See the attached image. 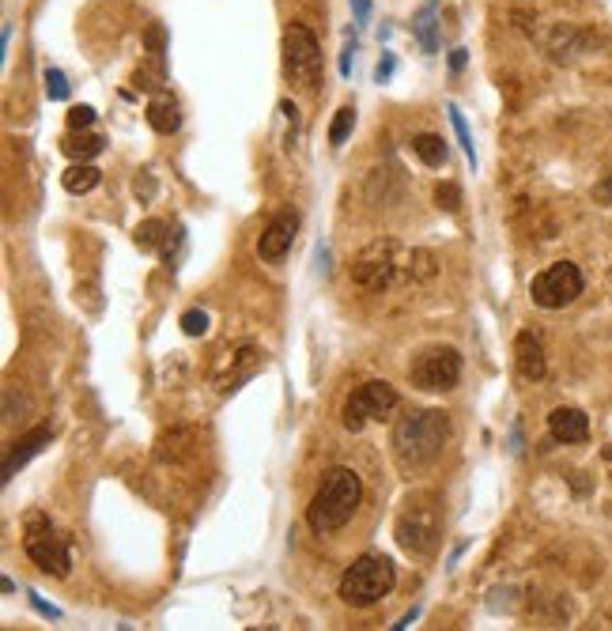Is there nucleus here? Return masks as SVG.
<instances>
[{
    "label": "nucleus",
    "instance_id": "nucleus-36",
    "mask_svg": "<svg viewBox=\"0 0 612 631\" xmlns=\"http://www.w3.org/2000/svg\"><path fill=\"white\" fill-rule=\"evenodd\" d=\"M340 72H344V76L352 72V46H348V50H344V57H340Z\"/></svg>",
    "mask_w": 612,
    "mask_h": 631
},
{
    "label": "nucleus",
    "instance_id": "nucleus-21",
    "mask_svg": "<svg viewBox=\"0 0 612 631\" xmlns=\"http://www.w3.org/2000/svg\"><path fill=\"white\" fill-rule=\"evenodd\" d=\"M412 31H416V38H420V46L427 53L439 50V38H435V4H427L424 12L412 19Z\"/></svg>",
    "mask_w": 612,
    "mask_h": 631
},
{
    "label": "nucleus",
    "instance_id": "nucleus-11",
    "mask_svg": "<svg viewBox=\"0 0 612 631\" xmlns=\"http://www.w3.org/2000/svg\"><path fill=\"white\" fill-rule=\"evenodd\" d=\"M295 235H299V216H295L291 208L276 212V216L269 220V227L261 231V239H257V257L269 261V265L284 261L291 250V242H295Z\"/></svg>",
    "mask_w": 612,
    "mask_h": 631
},
{
    "label": "nucleus",
    "instance_id": "nucleus-32",
    "mask_svg": "<svg viewBox=\"0 0 612 631\" xmlns=\"http://www.w3.org/2000/svg\"><path fill=\"white\" fill-rule=\"evenodd\" d=\"M393 69H397V61H393L390 53H386V57L378 61V72H374V76H378V84H386V80L393 76Z\"/></svg>",
    "mask_w": 612,
    "mask_h": 631
},
{
    "label": "nucleus",
    "instance_id": "nucleus-20",
    "mask_svg": "<svg viewBox=\"0 0 612 631\" xmlns=\"http://www.w3.org/2000/svg\"><path fill=\"white\" fill-rule=\"evenodd\" d=\"M170 239V227L163 220H144L136 227V246L140 250H159V246H167Z\"/></svg>",
    "mask_w": 612,
    "mask_h": 631
},
{
    "label": "nucleus",
    "instance_id": "nucleus-16",
    "mask_svg": "<svg viewBox=\"0 0 612 631\" xmlns=\"http://www.w3.org/2000/svg\"><path fill=\"white\" fill-rule=\"evenodd\" d=\"M586 50V35L582 31H575V27H556L552 31V38H548V53L556 57V61H575L578 53Z\"/></svg>",
    "mask_w": 612,
    "mask_h": 631
},
{
    "label": "nucleus",
    "instance_id": "nucleus-13",
    "mask_svg": "<svg viewBox=\"0 0 612 631\" xmlns=\"http://www.w3.org/2000/svg\"><path fill=\"white\" fill-rule=\"evenodd\" d=\"M514 367H518V375L526 378V382H541L548 375V359H544V344L537 333H518V341H514Z\"/></svg>",
    "mask_w": 612,
    "mask_h": 631
},
{
    "label": "nucleus",
    "instance_id": "nucleus-1",
    "mask_svg": "<svg viewBox=\"0 0 612 631\" xmlns=\"http://www.w3.org/2000/svg\"><path fill=\"white\" fill-rule=\"evenodd\" d=\"M450 439V416L439 409H416L393 427V458L405 473H420L435 465Z\"/></svg>",
    "mask_w": 612,
    "mask_h": 631
},
{
    "label": "nucleus",
    "instance_id": "nucleus-7",
    "mask_svg": "<svg viewBox=\"0 0 612 631\" xmlns=\"http://www.w3.org/2000/svg\"><path fill=\"white\" fill-rule=\"evenodd\" d=\"M408 378L412 386L424 393H446L458 386L461 378V356L450 344H431L424 352H416V359L408 363Z\"/></svg>",
    "mask_w": 612,
    "mask_h": 631
},
{
    "label": "nucleus",
    "instance_id": "nucleus-12",
    "mask_svg": "<svg viewBox=\"0 0 612 631\" xmlns=\"http://www.w3.org/2000/svg\"><path fill=\"white\" fill-rule=\"evenodd\" d=\"M548 435H552V443L582 446L586 439H590V420H586V412L582 409L563 405V409L548 412Z\"/></svg>",
    "mask_w": 612,
    "mask_h": 631
},
{
    "label": "nucleus",
    "instance_id": "nucleus-19",
    "mask_svg": "<svg viewBox=\"0 0 612 631\" xmlns=\"http://www.w3.org/2000/svg\"><path fill=\"white\" fill-rule=\"evenodd\" d=\"M412 152L427 167H442L446 163V140L435 137V133H420V137H412Z\"/></svg>",
    "mask_w": 612,
    "mask_h": 631
},
{
    "label": "nucleus",
    "instance_id": "nucleus-37",
    "mask_svg": "<svg viewBox=\"0 0 612 631\" xmlns=\"http://www.w3.org/2000/svg\"><path fill=\"white\" fill-rule=\"evenodd\" d=\"M605 461H609V465H612V446H609V450H605Z\"/></svg>",
    "mask_w": 612,
    "mask_h": 631
},
{
    "label": "nucleus",
    "instance_id": "nucleus-5",
    "mask_svg": "<svg viewBox=\"0 0 612 631\" xmlns=\"http://www.w3.org/2000/svg\"><path fill=\"white\" fill-rule=\"evenodd\" d=\"M23 548L27 556L38 563V571H46L53 579H68L72 575V552H68V537L53 526L46 514H27L23 522Z\"/></svg>",
    "mask_w": 612,
    "mask_h": 631
},
{
    "label": "nucleus",
    "instance_id": "nucleus-18",
    "mask_svg": "<svg viewBox=\"0 0 612 631\" xmlns=\"http://www.w3.org/2000/svg\"><path fill=\"white\" fill-rule=\"evenodd\" d=\"M99 182H102V171L95 163H72V167L61 174V186H65L68 193H91Z\"/></svg>",
    "mask_w": 612,
    "mask_h": 631
},
{
    "label": "nucleus",
    "instance_id": "nucleus-33",
    "mask_svg": "<svg viewBox=\"0 0 612 631\" xmlns=\"http://www.w3.org/2000/svg\"><path fill=\"white\" fill-rule=\"evenodd\" d=\"M152 193H155V182H152V174L144 171V178H136V197H144V201H152Z\"/></svg>",
    "mask_w": 612,
    "mask_h": 631
},
{
    "label": "nucleus",
    "instance_id": "nucleus-23",
    "mask_svg": "<svg viewBox=\"0 0 612 631\" xmlns=\"http://www.w3.org/2000/svg\"><path fill=\"white\" fill-rule=\"evenodd\" d=\"M450 125H454V133H458L461 148H465V155H469V163L476 167V148H473V137H469V125H465V118H461L458 106H450Z\"/></svg>",
    "mask_w": 612,
    "mask_h": 631
},
{
    "label": "nucleus",
    "instance_id": "nucleus-22",
    "mask_svg": "<svg viewBox=\"0 0 612 631\" xmlns=\"http://www.w3.org/2000/svg\"><path fill=\"white\" fill-rule=\"evenodd\" d=\"M352 129H356V106H340L337 118H333V125H329V144H333V148H340L344 140L352 137Z\"/></svg>",
    "mask_w": 612,
    "mask_h": 631
},
{
    "label": "nucleus",
    "instance_id": "nucleus-3",
    "mask_svg": "<svg viewBox=\"0 0 612 631\" xmlns=\"http://www.w3.org/2000/svg\"><path fill=\"white\" fill-rule=\"evenodd\" d=\"M420 257H424L420 250H405L393 239H378L371 246H363L359 257L352 261V280L367 291H386L393 284L408 280Z\"/></svg>",
    "mask_w": 612,
    "mask_h": 631
},
{
    "label": "nucleus",
    "instance_id": "nucleus-35",
    "mask_svg": "<svg viewBox=\"0 0 612 631\" xmlns=\"http://www.w3.org/2000/svg\"><path fill=\"white\" fill-rule=\"evenodd\" d=\"M461 69H465V50H454V53H450V72L458 76Z\"/></svg>",
    "mask_w": 612,
    "mask_h": 631
},
{
    "label": "nucleus",
    "instance_id": "nucleus-4",
    "mask_svg": "<svg viewBox=\"0 0 612 631\" xmlns=\"http://www.w3.org/2000/svg\"><path fill=\"white\" fill-rule=\"evenodd\" d=\"M393 586H397V567H393V560L367 552V556H359V560H352L344 567L337 594L340 601L352 605V609H371V605H378L386 594H393Z\"/></svg>",
    "mask_w": 612,
    "mask_h": 631
},
{
    "label": "nucleus",
    "instance_id": "nucleus-14",
    "mask_svg": "<svg viewBox=\"0 0 612 631\" xmlns=\"http://www.w3.org/2000/svg\"><path fill=\"white\" fill-rule=\"evenodd\" d=\"M50 439H53L50 427H31L27 435H19L16 446H12V450H8V458H4V473H0V477H4V484L16 477L19 469H23V465L34 458V454H42V450L50 446Z\"/></svg>",
    "mask_w": 612,
    "mask_h": 631
},
{
    "label": "nucleus",
    "instance_id": "nucleus-8",
    "mask_svg": "<svg viewBox=\"0 0 612 631\" xmlns=\"http://www.w3.org/2000/svg\"><path fill=\"white\" fill-rule=\"evenodd\" d=\"M582 291H586L582 269H578L575 261H556V265H548L544 273L533 276L529 299L541 310H563V307H571Z\"/></svg>",
    "mask_w": 612,
    "mask_h": 631
},
{
    "label": "nucleus",
    "instance_id": "nucleus-10",
    "mask_svg": "<svg viewBox=\"0 0 612 631\" xmlns=\"http://www.w3.org/2000/svg\"><path fill=\"white\" fill-rule=\"evenodd\" d=\"M439 533L442 522L431 507H412V511H405L397 518V545L405 548V552H416V556H424V552H431V548L439 545Z\"/></svg>",
    "mask_w": 612,
    "mask_h": 631
},
{
    "label": "nucleus",
    "instance_id": "nucleus-24",
    "mask_svg": "<svg viewBox=\"0 0 612 631\" xmlns=\"http://www.w3.org/2000/svg\"><path fill=\"white\" fill-rule=\"evenodd\" d=\"M435 205H439L442 212H458V208H461V189L454 186V182H442V186L435 189Z\"/></svg>",
    "mask_w": 612,
    "mask_h": 631
},
{
    "label": "nucleus",
    "instance_id": "nucleus-25",
    "mask_svg": "<svg viewBox=\"0 0 612 631\" xmlns=\"http://www.w3.org/2000/svg\"><path fill=\"white\" fill-rule=\"evenodd\" d=\"M182 333L186 337H204L208 333V314L204 310H186L182 314Z\"/></svg>",
    "mask_w": 612,
    "mask_h": 631
},
{
    "label": "nucleus",
    "instance_id": "nucleus-6",
    "mask_svg": "<svg viewBox=\"0 0 612 631\" xmlns=\"http://www.w3.org/2000/svg\"><path fill=\"white\" fill-rule=\"evenodd\" d=\"M284 72L295 87L303 91H318L322 84V50L318 38L303 23H288L284 27Z\"/></svg>",
    "mask_w": 612,
    "mask_h": 631
},
{
    "label": "nucleus",
    "instance_id": "nucleus-15",
    "mask_svg": "<svg viewBox=\"0 0 612 631\" xmlns=\"http://www.w3.org/2000/svg\"><path fill=\"white\" fill-rule=\"evenodd\" d=\"M144 118H148V125H152L159 137H170L182 125V110H178V103L170 95H155L152 103H148V110H144Z\"/></svg>",
    "mask_w": 612,
    "mask_h": 631
},
{
    "label": "nucleus",
    "instance_id": "nucleus-28",
    "mask_svg": "<svg viewBox=\"0 0 612 631\" xmlns=\"http://www.w3.org/2000/svg\"><path fill=\"white\" fill-rule=\"evenodd\" d=\"M91 121H95V110H91V106H72V110H68V129H72V133L91 129Z\"/></svg>",
    "mask_w": 612,
    "mask_h": 631
},
{
    "label": "nucleus",
    "instance_id": "nucleus-9",
    "mask_svg": "<svg viewBox=\"0 0 612 631\" xmlns=\"http://www.w3.org/2000/svg\"><path fill=\"white\" fill-rule=\"evenodd\" d=\"M397 390H393L390 382H382V378H371V382H363L359 390L348 393V401H344V427L348 431H363L367 424L374 420H386L393 409H397Z\"/></svg>",
    "mask_w": 612,
    "mask_h": 631
},
{
    "label": "nucleus",
    "instance_id": "nucleus-2",
    "mask_svg": "<svg viewBox=\"0 0 612 631\" xmlns=\"http://www.w3.org/2000/svg\"><path fill=\"white\" fill-rule=\"evenodd\" d=\"M359 499H363V484L356 473L348 465H333L318 480V492L306 507V522L314 533H337L340 526L352 522V514L359 511Z\"/></svg>",
    "mask_w": 612,
    "mask_h": 631
},
{
    "label": "nucleus",
    "instance_id": "nucleus-34",
    "mask_svg": "<svg viewBox=\"0 0 612 631\" xmlns=\"http://www.w3.org/2000/svg\"><path fill=\"white\" fill-rule=\"evenodd\" d=\"M31 605H34V609H38V613H42V616H53V620L61 616V609H53L50 601H42V597L34 594V590H31Z\"/></svg>",
    "mask_w": 612,
    "mask_h": 631
},
{
    "label": "nucleus",
    "instance_id": "nucleus-29",
    "mask_svg": "<svg viewBox=\"0 0 612 631\" xmlns=\"http://www.w3.org/2000/svg\"><path fill=\"white\" fill-rule=\"evenodd\" d=\"M144 42H148V50H152V57H159V53H163V42H167V35H163V27H159V23H152V27H148V35H144Z\"/></svg>",
    "mask_w": 612,
    "mask_h": 631
},
{
    "label": "nucleus",
    "instance_id": "nucleus-26",
    "mask_svg": "<svg viewBox=\"0 0 612 631\" xmlns=\"http://www.w3.org/2000/svg\"><path fill=\"white\" fill-rule=\"evenodd\" d=\"M46 95H50L53 103H65L68 99V80L61 69H50L46 72Z\"/></svg>",
    "mask_w": 612,
    "mask_h": 631
},
{
    "label": "nucleus",
    "instance_id": "nucleus-17",
    "mask_svg": "<svg viewBox=\"0 0 612 631\" xmlns=\"http://www.w3.org/2000/svg\"><path fill=\"white\" fill-rule=\"evenodd\" d=\"M61 148H65V155L72 159V163H91V159L106 148V140H102L99 133H84V129H80V133H72Z\"/></svg>",
    "mask_w": 612,
    "mask_h": 631
},
{
    "label": "nucleus",
    "instance_id": "nucleus-30",
    "mask_svg": "<svg viewBox=\"0 0 612 631\" xmlns=\"http://www.w3.org/2000/svg\"><path fill=\"white\" fill-rule=\"evenodd\" d=\"M594 201L597 205H612V171L594 186Z\"/></svg>",
    "mask_w": 612,
    "mask_h": 631
},
{
    "label": "nucleus",
    "instance_id": "nucleus-27",
    "mask_svg": "<svg viewBox=\"0 0 612 631\" xmlns=\"http://www.w3.org/2000/svg\"><path fill=\"white\" fill-rule=\"evenodd\" d=\"M136 87H144V91H159V87H163V65L155 61L152 69H136Z\"/></svg>",
    "mask_w": 612,
    "mask_h": 631
},
{
    "label": "nucleus",
    "instance_id": "nucleus-31",
    "mask_svg": "<svg viewBox=\"0 0 612 631\" xmlns=\"http://www.w3.org/2000/svg\"><path fill=\"white\" fill-rule=\"evenodd\" d=\"M352 12H356L359 27H367L371 23V0H352Z\"/></svg>",
    "mask_w": 612,
    "mask_h": 631
}]
</instances>
